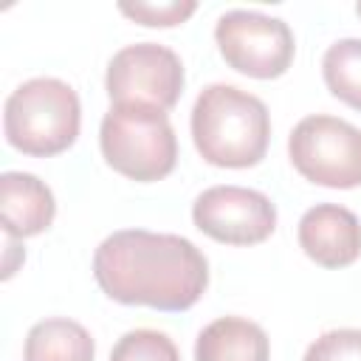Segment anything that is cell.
<instances>
[{
	"label": "cell",
	"instance_id": "6da1fadb",
	"mask_svg": "<svg viewBox=\"0 0 361 361\" xmlns=\"http://www.w3.org/2000/svg\"><path fill=\"white\" fill-rule=\"evenodd\" d=\"M93 276L99 288L121 305L178 313L203 296L209 262L203 251L180 234L121 228L99 243Z\"/></svg>",
	"mask_w": 361,
	"mask_h": 361
},
{
	"label": "cell",
	"instance_id": "7a4b0ae2",
	"mask_svg": "<svg viewBox=\"0 0 361 361\" xmlns=\"http://www.w3.org/2000/svg\"><path fill=\"white\" fill-rule=\"evenodd\" d=\"M192 141L212 166H257L271 141V116L259 96L237 85L214 82L200 90L192 107Z\"/></svg>",
	"mask_w": 361,
	"mask_h": 361
},
{
	"label": "cell",
	"instance_id": "3957f363",
	"mask_svg": "<svg viewBox=\"0 0 361 361\" xmlns=\"http://www.w3.org/2000/svg\"><path fill=\"white\" fill-rule=\"evenodd\" d=\"M82 127L76 90L54 76H37L14 87L3 107L6 141L23 155L51 158L65 152Z\"/></svg>",
	"mask_w": 361,
	"mask_h": 361
},
{
	"label": "cell",
	"instance_id": "277c9868",
	"mask_svg": "<svg viewBox=\"0 0 361 361\" xmlns=\"http://www.w3.org/2000/svg\"><path fill=\"white\" fill-rule=\"evenodd\" d=\"M99 147L110 169L149 183L178 164V138L169 116L147 104H110L99 127Z\"/></svg>",
	"mask_w": 361,
	"mask_h": 361
},
{
	"label": "cell",
	"instance_id": "5b68a950",
	"mask_svg": "<svg viewBox=\"0 0 361 361\" xmlns=\"http://www.w3.org/2000/svg\"><path fill=\"white\" fill-rule=\"evenodd\" d=\"M290 164L327 189L361 186V130L336 116H305L288 138Z\"/></svg>",
	"mask_w": 361,
	"mask_h": 361
},
{
	"label": "cell",
	"instance_id": "8992f818",
	"mask_svg": "<svg viewBox=\"0 0 361 361\" xmlns=\"http://www.w3.org/2000/svg\"><path fill=\"white\" fill-rule=\"evenodd\" d=\"M214 39L226 65L254 79L282 76L296 54L290 25L262 11H226L214 25Z\"/></svg>",
	"mask_w": 361,
	"mask_h": 361
},
{
	"label": "cell",
	"instance_id": "52a82bcc",
	"mask_svg": "<svg viewBox=\"0 0 361 361\" xmlns=\"http://www.w3.org/2000/svg\"><path fill=\"white\" fill-rule=\"evenodd\" d=\"M183 82L180 56L158 42L124 45L113 54L104 73V87L113 104H147L164 113L178 104Z\"/></svg>",
	"mask_w": 361,
	"mask_h": 361
},
{
	"label": "cell",
	"instance_id": "ba28073f",
	"mask_svg": "<svg viewBox=\"0 0 361 361\" xmlns=\"http://www.w3.org/2000/svg\"><path fill=\"white\" fill-rule=\"evenodd\" d=\"M195 226L226 245H257L276 228V206L248 186H212L192 203Z\"/></svg>",
	"mask_w": 361,
	"mask_h": 361
},
{
	"label": "cell",
	"instance_id": "9c48e42d",
	"mask_svg": "<svg viewBox=\"0 0 361 361\" xmlns=\"http://www.w3.org/2000/svg\"><path fill=\"white\" fill-rule=\"evenodd\" d=\"M302 251L322 268H344L361 257V220L338 203H316L296 228Z\"/></svg>",
	"mask_w": 361,
	"mask_h": 361
},
{
	"label": "cell",
	"instance_id": "30bf717a",
	"mask_svg": "<svg viewBox=\"0 0 361 361\" xmlns=\"http://www.w3.org/2000/svg\"><path fill=\"white\" fill-rule=\"evenodd\" d=\"M56 214L54 192L45 180L31 172H3L0 175V223L8 237H37Z\"/></svg>",
	"mask_w": 361,
	"mask_h": 361
},
{
	"label": "cell",
	"instance_id": "8fae6325",
	"mask_svg": "<svg viewBox=\"0 0 361 361\" xmlns=\"http://www.w3.org/2000/svg\"><path fill=\"white\" fill-rule=\"evenodd\" d=\"M271 341L265 330L243 316H220L206 324L195 341V361H268Z\"/></svg>",
	"mask_w": 361,
	"mask_h": 361
},
{
	"label": "cell",
	"instance_id": "7c38bea8",
	"mask_svg": "<svg viewBox=\"0 0 361 361\" xmlns=\"http://www.w3.org/2000/svg\"><path fill=\"white\" fill-rule=\"evenodd\" d=\"M93 336L73 319L51 316L37 322L23 347L25 361H93Z\"/></svg>",
	"mask_w": 361,
	"mask_h": 361
},
{
	"label": "cell",
	"instance_id": "4fadbf2b",
	"mask_svg": "<svg viewBox=\"0 0 361 361\" xmlns=\"http://www.w3.org/2000/svg\"><path fill=\"white\" fill-rule=\"evenodd\" d=\"M322 76L336 99L361 113V39H336L322 56Z\"/></svg>",
	"mask_w": 361,
	"mask_h": 361
},
{
	"label": "cell",
	"instance_id": "5bb4252c",
	"mask_svg": "<svg viewBox=\"0 0 361 361\" xmlns=\"http://www.w3.org/2000/svg\"><path fill=\"white\" fill-rule=\"evenodd\" d=\"M110 361H180V353L166 333L141 327L116 341Z\"/></svg>",
	"mask_w": 361,
	"mask_h": 361
},
{
	"label": "cell",
	"instance_id": "9a60e30c",
	"mask_svg": "<svg viewBox=\"0 0 361 361\" xmlns=\"http://www.w3.org/2000/svg\"><path fill=\"white\" fill-rule=\"evenodd\" d=\"M195 0H166V3H118V11L149 28H172L195 14Z\"/></svg>",
	"mask_w": 361,
	"mask_h": 361
},
{
	"label": "cell",
	"instance_id": "2e32d148",
	"mask_svg": "<svg viewBox=\"0 0 361 361\" xmlns=\"http://www.w3.org/2000/svg\"><path fill=\"white\" fill-rule=\"evenodd\" d=\"M305 361H361V330L338 327L322 333L307 347Z\"/></svg>",
	"mask_w": 361,
	"mask_h": 361
},
{
	"label": "cell",
	"instance_id": "e0dca14e",
	"mask_svg": "<svg viewBox=\"0 0 361 361\" xmlns=\"http://www.w3.org/2000/svg\"><path fill=\"white\" fill-rule=\"evenodd\" d=\"M355 14H358V17H361V3H358V6H355Z\"/></svg>",
	"mask_w": 361,
	"mask_h": 361
}]
</instances>
